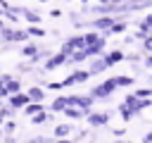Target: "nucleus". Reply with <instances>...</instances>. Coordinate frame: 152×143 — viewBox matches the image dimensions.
Instances as JSON below:
<instances>
[{
    "mask_svg": "<svg viewBox=\"0 0 152 143\" xmlns=\"http://www.w3.org/2000/svg\"><path fill=\"white\" fill-rule=\"evenodd\" d=\"M28 102V95H12L10 98V107L14 110V107H21V105H26Z\"/></svg>",
    "mask_w": 152,
    "mask_h": 143,
    "instance_id": "9d476101",
    "label": "nucleus"
},
{
    "mask_svg": "<svg viewBox=\"0 0 152 143\" xmlns=\"http://www.w3.org/2000/svg\"><path fill=\"white\" fill-rule=\"evenodd\" d=\"M64 114H66L69 119H81V117H86L81 110H71V107H66V110H64Z\"/></svg>",
    "mask_w": 152,
    "mask_h": 143,
    "instance_id": "f3484780",
    "label": "nucleus"
},
{
    "mask_svg": "<svg viewBox=\"0 0 152 143\" xmlns=\"http://www.w3.org/2000/svg\"><path fill=\"white\" fill-rule=\"evenodd\" d=\"M21 52H24V55H26V57H33V55H36V52H38V48H36V45H31V43H28V45H24V50H21Z\"/></svg>",
    "mask_w": 152,
    "mask_h": 143,
    "instance_id": "6ab92c4d",
    "label": "nucleus"
},
{
    "mask_svg": "<svg viewBox=\"0 0 152 143\" xmlns=\"http://www.w3.org/2000/svg\"><path fill=\"white\" fill-rule=\"evenodd\" d=\"M55 143H69V141H66V138H62V141H55Z\"/></svg>",
    "mask_w": 152,
    "mask_h": 143,
    "instance_id": "cd10ccee",
    "label": "nucleus"
},
{
    "mask_svg": "<svg viewBox=\"0 0 152 143\" xmlns=\"http://www.w3.org/2000/svg\"><path fill=\"white\" fill-rule=\"evenodd\" d=\"M102 48H104V38H100L97 43H93V45L83 48V55H86V60H88V57H93V55H102Z\"/></svg>",
    "mask_w": 152,
    "mask_h": 143,
    "instance_id": "f03ea898",
    "label": "nucleus"
},
{
    "mask_svg": "<svg viewBox=\"0 0 152 143\" xmlns=\"http://www.w3.org/2000/svg\"><path fill=\"white\" fill-rule=\"evenodd\" d=\"M69 133H71V126H69V124H59V126H55V136H57L59 141H62L64 136H69Z\"/></svg>",
    "mask_w": 152,
    "mask_h": 143,
    "instance_id": "9b49d317",
    "label": "nucleus"
},
{
    "mask_svg": "<svg viewBox=\"0 0 152 143\" xmlns=\"http://www.w3.org/2000/svg\"><path fill=\"white\" fill-rule=\"evenodd\" d=\"M140 26H142V29H152V14H147L145 21H140Z\"/></svg>",
    "mask_w": 152,
    "mask_h": 143,
    "instance_id": "5701e85b",
    "label": "nucleus"
},
{
    "mask_svg": "<svg viewBox=\"0 0 152 143\" xmlns=\"http://www.w3.org/2000/svg\"><path fill=\"white\" fill-rule=\"evenodd\" d=\"M86 79H88V72H76V74H71L69 79H64L62 86H74V83H81V81H86Z\"/></svg>",
    "mask_w": 152,
    "mask_h": 143,
    "instance_id": "39448f33",
    "label": "nucleus"
},
{
    "mask_svg": "<svg viewBox=\"0 0 152 143\" xmlns=\"http://www.w3.org/2000/svg\"><path fill=\"white\" fill-rule=\"evenodd\" d=\"M150 81H152V76H150Z\"/></svg>",
    "mask_w": 152,
    "mask_h": 143,
    "instance_id": "c756f323",
    "label": "nucleus"
},
{
    "mask_svg": "<svg viewBox=\"0 0 152 143\" xmlns=\"http://www.w3.org/2000/svg\"><path fill=\"white\" fill-rule=\"evenodd\" d=\"M28 98H31L36 105H40V100H43V88H38V86L28 88Z\"/></svg>",
    "mask_w": 152,
    "mask_h": 143,
    "instance_id": "1a4fd4ad",
    "label": "nucleus"
},
{
    "mask_svg": "<svg viewBox=\"0 0 152 143\" xmlns=\"http://www.w3.org/2000/svg\"><path fill=\"white\" fill-rule=\"evenodd\" d=\"M0 14H2V7H0Z\"/></svg>",
    "mask_w": 152,
    "mask_h": 143,
    "instance_id": "c85d7f7f",
    "label": "nucleus"
},
{
    "mask_svg": "<svg viewBox=\"0 0 152 143\" xmlns=\"http://www.w3.org/2000/svg\"><path fill=\"white\" fill-rule=\"evenodd\" d=\"M26 114H38V112H43V105H36V102H31V105H26V110H24Z\"/></svg>",
    "mask_w": 152,
    "mask_h": 143,
    "instance_id": "dca6fc26",
    "label": "nucleus"
},
{
    "mask_svg": "<svg viewBox=\"0 0 152 143\" xmlns=\"http://www.w3.org/2000/svg\"><path fill=\"white\" fill-rule=\"evenodd\" d=\"M26 143H52L48 136H33V138H28Z\"/></svg>",
    "mask_w": 152,
    "mask_h": 143,
    "instance_id": "412c9836",
    "label": "nucleus"
},
{
    "mask_svg": "<svg viewBox=\"0 0 152 143\" xmlns=\"http://www.w3.org/2000/svg\"><path fill=\"white\" fill-rule=\"evenodd\" d=\"M121 60H124V52H119V50H114V52H109V55L104 57L107 64H114V62H121Z\"/></svg>",
    "mask_w": 152,
    "mask_h": 143,
    "instance_id": "ddd939ff",
    "label": "nucleus"
},
{
    "mask_svg": "<svg viewBox=\"0 0 152 143\" xmlns=\"http://www.w3.org/2000/svg\"><path fill=\"white\" fill-rule=\"evenodd\" d=\"M145 143H152V131H150V133L145 136Z\"/></svg>",
    "mask_w": 152,
    "mask_h": 143,
    "instance_id": "bb28decb",
    "label": "nucleus"
},
{
    "mask_svg": "<svg viewBox=\"0 0 152 143\" xmlns=\"http://www.w3.org/2000/svg\"><path fill=\"white\" fill-rule=\"evenodd\" d=\"M145 67H152V55H150V57L145 60Z\"/></svg>",
    "mask_w": 152,
    "mask_h": 143,
    "instance_id": "a878e982",
    "label": "nucleus"
},
{
    "mask_svg": "<svg viewBox=\"0 0 152 143\" xmlns=\"http://www.w3.org/2000/svg\"><path fill=\"white\" fill-rule=\"evenodd\" d=\"M62 62H66V55H64V52L59 50L57 55H52V57H50V60L45 62V67H43V72H50V69H55V67H57V64H62Z\"/></svg>",
    "mask_w": 152,
    "mask_h": 143,
    "instance_id": "7ed1b4c3",
    "label": "nucleus"
},
{
    "mask_svg": "<svg viewBox=\"0 0 152 143\" xmlns=\"http://www.w3.org/2000/svg\"><path fill=\"white\" fill-rule=\"evenodd\" d=\"M66 105H69V100H66V98H55L52 110H55V112H64V110H66Z\"/></svg>",
    "mask_w": 152,
    "mask_h": 143,
    "instance_id": "f8f14e48",
    "label": "nucleus"
},
{
    "mask_svg": "<svg viewBox=\"0 0 152 143\" xmlns=\"http://www.w3.org/2000/svg\"><path fill=\"white\" fill-rule=\"evenodd\" d=\"M83 60H86L83 50H78V52H71V55L66 57V62H71V64H78V62H83Z\"/></svg>",
    "mask_w": 152,
    "mask_h": 143,
    "instance_id": "4468645a",
    "label": "nucleus"
},
{
    "mask_svg": "<svg viewBox=\"0 0 152 143\" xmlns=\"http://www.w3.org/2000/svg\"><path fill=\"white\" fill-rule=\"evenodd\" d=\"M114 91H116V81H114V79H107L104 83H100V86H95V88L90 91V100H102V98L112 95Z\"/></svg>",
    "mask_w": 152,
    "mask_h": 143,
    "instance_id": "f257e3e1",
    "label": "nucleus"
},
{
    "mask_svg": "<svg viewBox=\"0 0 152 143\" xmlns=\"http://www.w3.org/2000/svg\"><path fill=\"white\" fill-rule=\"evenodd\" d=\"M24 17H26L31 24H40V14H36V12H31V10H24Z\"/></svg>",
    "mask_w": 152,
    "mask_h": 143,
    "instance_id": "2eb2a0df",
    "label": "nucleus"
},
{
    "mask_svg": "<svg viewBox=\"0 0 152 143\" xmlns=\"http://www.w3.org/2000/svg\"><path fill=\"white\" fill-rule=\"evenodd\" d=\"M107 69V62L100 57V60H93L90 62V67H88V76H95V74H100V72H104Z\"/></svg>",
    "mask_w": 152,
    "mask_h": 143,
    "instance_id": "20e7f679",
    "label": "nucleus"
},
{
    "mask_svg": "<svg viewBox=\"0 0 152 143\" xmlns=\"http://www.w3.org/2000/svg\"><path fill=\"white\" fill-rule=\"evenodd\" d=\"M14 129H17V124H14V122H7V124H5V131H7V133H12Z\"/></svg>",
    "mask_w": 152,
    "mask_h": 143,
    "instance_id": "393cba45",
    "label": "nucleus"
},
{
    "mask_svg": "<svg viewBox=\"0 0 152 143\" xmlns=\"http://www.w3.org/2000/svg\"><path fill=\"white\" fill-rule=\"evenodd\" d=\"M114 81H116V86H131L133 83V79H128V76H116Z\"/></svg>",
    "mask_w": 152,
    "mask_h": 143,
    "instance_id": "aec40b11",
    "label": "nucleus"
},
{
    "mask_svg": "<svg viewBox=\"0 0 152 143\" xmlns=\"http://www.w3.org/2000/svg\"><path fill=\"white\" fill-rule=\"evenodd\" d=\"M145 50L152 55V36H147V38H145Z\"/></svg>",
    "mask_w": 152,
    "mask_h": 143,
    "instance_id": "b1692460",
    "label": "nucleus"
},
{
    "mask_svg": "<svg viewBox=\"0 0 152 143\" xmlns=\"http://www.w3.org/2000/svg\"><path fill=\"white\" fill-rule=\"evenodd\" d=\"M19 88H21V83H19L17 79H12V81H7V83H5L7 95H19Z\"/></svg>",
    "mask_w": 152,
    "mask_h": 143,
    "instance_id": "6e6552de",
    "label": "nucleus"
},
{
    "mask_svg": "<svg viewBox=\"0 0 152 143\" xmlns=\"http://www.w3.org/2000/svg\"><path fill=\"white\" fill-rule=\"evenodd\" d=\"M93 26H95V29H107V31H109V29L114 26V19H112V17H100V19L93 21Z\"/></svg>",
    "mask_w": 152,
    "mask_h": 143,
    "instance_id": "0eeeda50",
    "label": "nucleus"
},
{
    "mask_svg": "<svg viewBox=\"0 0 152 143\" xmlns=\"http://www.w3.org/2000/svg\"><path fill=\"white\" fill-rule=\"evenodd\" d=\"M45 119H48V114H45V112H38V114H33V124H43Z\"/></svg>",
    "mask_w": 152,
    "mask_h": 143,
    "instance_id": "4be33fe9",
    "label": "nucleus"
},
{
    "mask_svg": "<svg viewBox=\"0 0 152 143\" xmlns=\"http://www.w3.org/2000/svg\"><path fill=\"white\" fill-rule=\"evenodd\" d=\"M26 36H33V38H40V36H45V31H43V29H38V26H31V29L26 31Z\"/></svg>",
    "mask_w": 152,
    "mask_h": 143,
    "instance_id": "a211bd4d",
    "label": "nucleus"
},
{
    "mask_svg": "<svg viewBox=\"0 0 152 143\" xmlns=\"http://www.w3.org/2000/svg\"><path fill=\"white\" fill-rule=\"evenodd\" d=\"M88 122H90L93 126H102V124H107V122H109V114H107V112H97V114H88Z\"/></svg>",
    "mask_w": 152,
    "mask_h": 143,
    "instance_id": "423d86ee",
    "label": "nucleus"
}]
</instances>
